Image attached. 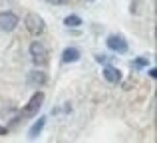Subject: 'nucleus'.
Returning a JSON list of instances; mask_svg holds the SVG:
<instances>
[{
    "instance_id": "obj_1",
    "label": "nucleus",
    "mask_w": 157,
    "mask_h": 143,
    "mask_svg": "<svg viewBox=\"0 0 157 143\" xmlns=\"http://www.w3.org/2000/svg\"><path fill=\"white\" fill-rule=\"evenodd\" d=\"M30 58H32V62H34L38 68H44L48 64V50H46V46L40 44V42H32L30 44Z\"/></svg>"
},
{
    "instance_id": "obj_2",
    "label": "nucleus",
    "mask_w": 157,
    "mask_h": 143,
    "mask_svg": "<svg viewBox=\"0 0 157 143\" xmlns=\"http://www.w3.org/2000/svg\"><path fill=\"white\" fill-rule=\"evenodd\" d=\"M24 24H26V30L30 32L32 36H40L44 30H46V24H44L42 16L34 14V12H30V14L26 16V20H24Z\"/></svg>"
},
{
    "instance_id": "obj_3",
    "label": "nucleus",
    "mask_w": 157,
    "mask_h": 143,
    "mask_svg": "<svg viewBox=\"0 0 157 143\" xmlns=\"http://www.w3.org/2000/svg\"><path fill=\"white\" fill-rule=\"evenodd\" d=\"M42 103H44V93H42V92H36L34 96L30 97V101H28V103L22 107V115H24V117L36 115V113L40 111V107H42Z\"/></svg>"
},
{
    "instance_id": "obj_4",
    "label": "nucleus",
    "mask_w": 157,
    "mask_h": 143,
    "mask_svg": "<svg viewBox=\"0 0 157 143\" xmlns=\"http://www.w3.org/2000/svg\"><path fill=\"white\" fill-rule=\"evenodd\" d=\"M16 26H18V16L12 12H0V30L12 32Z\"/></svg>"
},
{
    "instance_id": "obj_5",
    "label": "nucleus",
    "mask_w": 157,
    "mask_h": 143,
    "mask_svg": "<svg viewBox=\"0 0 157 143\" xmlns=\"http://www.w3.org/2000/svg\"><path fill=\"white\" fill-rule=\"evenodd\" d=\"M105 42H107V48H109L111 52H117V54H125V52H127V42L123 40V36L111 34Z\"/></svg>"
},
{
    "instance_id": "obj_6",
    "label": "nucleus",
    "mask_w": 157,
    "mask_h": 143,
    "mask_svg": "<svg viewBox=\"0 0 157 143\" xmlns=\"http://www.w3.org/2000/svg\"><path fill=\"white\" fill-rule=\"evenodd\" d=\"M46 80H48V76L42 70H34L28 73V85H32V88H42L46 84Z\"/></svg>"
},
{
    "instance_id": "obj_7",
    "label": "nucleus",
    "mask_w": 157,
    "mask_h": 143,
    "mask_svg": "<svg viewBox=\"0 0 157 143\" xmlns=\"http://www.w3.org/2000/svg\"><path fill=\"white\" fill-rule=\"evenodd\" d=\"M80 60V50L78 48H66L64 52H62V62L64 64H74Z\"/></svg>"
},
{
    "instance_id": "obj_8",
    "label": "nucleus",
    "mask_w": 157,
    "mask_h": 143,
    "mask_svg": "<svg viewBox=\"0 0 157 143\" xmlns=\"http://www.w3.org/2000/svg\"><path fill=\"white\" fill-rule=\"evenodd\" d=\"M104 77L109 84H117L119 80H121V73H119L117 68H113V66H105L104 68Z\"/></svg>"
},
{
    "instance_id": "obj_9",
    "label": "nucleus",
    "mask_w": 157,
    "mask_h": 143,
    "mask_svg": "<svg viewBox=\"0 0 157 143\" xmlns=\"http://www.w3.org/2000/svg\"><path fill=\"white\" fill-rule=\"evenodd\" d=\"M44 125H46V117H38V121H36V123L28 129V137H30V139H36V137L42 133Z\"/></svg>"
},
{
    "instance_id": "obj_10",
    "label": "nucleus",
    "mask_w": 157,
    "mask_h": 143,
    "mask_svg": "<svg viewBox=\"0 0 157 143\" xmlns=\"http://www.w3.org/2000/svg\"><path fill=\"white\" fill-rule=\"evenodd\" d=\"M64 24L68 28H78V26H82V18H80V16H76V14H70V16H66Z\"/></svg>"
},
{
    "instance_id": "obj_11",
    "label": "nucleus",
    "mask_w": 157,
    "mask_h": 143,
    "mask_svg": "<svg viewBox=\"0 0 157 143\" xmlns=\"http://www.w3.org/2000/svg\"><path fill=\"white\" fill-rule=\"evenodd\" d=\"M133 66H135V68H141V66H147V60H145V58H139V60H135V62H133Z\"/></svg>"
},
{
    "instance_id": "obj_12",
    "label": "nucleus",
    "mask_w": 157,
    "mask_h": 143,
    "mask_svg": "<svg viewBox=\"0 0 157 143\" xmlns=\"http://www.w3.org/2000/svg\"><path fill=\"white\" fill-rule=\"evenodd\" d=\"M46 2H50V4H68L70 0H46Z\"/></svg>"
},
{
    "instance_id": "obj_13",
    "label": "nucleus",
    "mask_w": 157,
    "mask_h": 143,
    "mask_svg": "<svg viewBox=\"0 0 157 143\" xmlns=\"http://www.w3.org/2000/svg\"><path fill=\"white\" fill-rule=\"evenodd\" d=\"M149 76L151 77H157V70H155V68H151V70H149Z\"/></svg>"
},
{
    "instance_id": "obj_14",
    "label": "nucleus",
    "mask_w": 157,
    "mask_h": 143,
    "mask_svg": "<svg viewBox=\"0 0 157 143\" xmlns=\"http://www.w3.org/2000/svg\"><path fill=\"white\" fill-rule=\"evenodd\" d=\"M6 133H8V129H6V127H0V135H6Z\"/></svg>"
},
{
    "instance_id": "obj_15",
    "label": "nucleus",
    "mask_w": 157,
    "mask_h": 143,
    "mask_svg": "<svg viewBox=\"0 0 157 143\" xmlns=\"http://www.w3.org/2000/svg\"><path fill=\"white\" fill-rule=\"evenodd\" d=\"M86 2H94V0H86Z\"/></svg>"
}]
</instances>
